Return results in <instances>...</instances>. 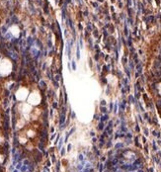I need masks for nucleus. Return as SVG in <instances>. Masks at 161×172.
Listing matches in <instances>:
<instances>
[{
	"label": "nucleus",
	"instance_id": "1",
	"mask_svg": "<svg viewBox=\"0 0 161 172\" xmlns=\"http://www.w3.org/2000/svg\"><path fill=\"white\" fill-rule=\"evenodd\" d=\"M12 70V63L10 60H0V73L2 75H8Z\"/></svg>",
	"mask_w": 161,
	"mask_h": 172
},
{
	"label": "nucleus",
	"instance_id": "2",
	"mask_svg": "<svg viewBox=\"0 0 161 172\" xmlns=\"http://www.w3.org/2000/svg\"><path fill=\"white\" fill-rule=\"evenodd\" d=\"M41 94L38 92V91H33L32 93H30L29 96H28V103L31 106H37L41 103Z\"/></svg>",
	"mask_w": 161,
	"mask_h": 172
},
{
	"label": "nucleus",
	"instance_id": "4",
	"mask_svg": "<svg viewBox=\"0 0 161 172\" xmlns=\"http://www.w3.org/2000/svg\"><path fill=\"white\" fill-rule=\"evenodd\" d=\"M22 107H23L22 111L24 114H29V113L32 111V106H31L29 103H27V104H23Z\"/></svg>",
	"mask_w": 161,
	"mask_h": 172
},
{
	"label": "nucleus",
	"instance_id": "3",
	"mask_svg": "<svg viewBox=\"0 0 161 172\" xmlns=\"http://www.w3.org/2000/svg\"><path fill=\"white\" fill-rule=\"evenodd\" d=\"M29 94V90L25 88V87H22L16 92V98L19 101H25L26 99H28Z\"/></svg>",
	"mask_w": 161,
	"mask_h": 172
}]
</instances>
